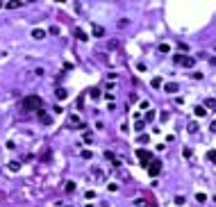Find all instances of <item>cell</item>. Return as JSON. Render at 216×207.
Here are the masks:
<instances>
[{
	"label": "cell",
	"mask_w": 216,
	"mask_h": 207,
	"mask_svg": "<svg viewBox=\"0 0 216 207\" xmlns=\"http://www.w3.org/2000/svg\"><path fill=\"white\" fill-rule=\"evenodd\" d=\"M21 107L25 109V112H32V109H36V112H39V109L43 107V100L39 98V96H27V98L21 103Z\"/></svg>",
	"instance_id": "obj_1"
},
{
	"label": "cell",
	"mask_w": 216,
	"mask_h": 207,
	"mask_svg": "<svg viewBox=\"0 0 216 207\" xmlns=\"http://www.w3.org/2000/svg\"><path fill=\"white\" fill-rule=\"evenodd\" d=\"M175 64H177V66H184V68H191L196 64V59L189 57V55H175Z\"/></svg>",
	"instance_id": "obj_2"
},
{
	"label": "cell",
	"mask_w": 216,
	"mask_h": 207,
	"mask_svg": "<svg viewBox=\"0 0 216 207\" xmlns=\"http://www.w3.org/2000/svg\"><path fill=\"white\" fill-rule=\"evenodd\" d=\"M146 168H148V175L155 178V175H159V171H162V162L159 159H153L150 164H146Z\"/></svg>",
	"instance_id": "obj_3"
},
{
	"label": "cell",
	"mask_w": 216,
	"mask_h": 207,
	"mask_svg": "<svg viewBox=\"0 0 216 207\" xmlns=\"http://www.w3.org/2000/svg\"><path fill=\"white\" fill-rule=\"evenodd\" d=\"M137 155H139V162H141V164H143V166L153 162V155H150L148 150H137Z\"/></svg>",
	"instance_id": "obj_4"
},
{
	"label": "cell",
	"mask_w": 216,
	"mask_h": 207,
	"mask_svg": "<svg viewBox=\"0 0 216 207\" xmlns=\"http://www.w3.org/2000/svg\"><path fill=\"white\" fill-rule=\"evenodd\" d=\"M177 89H180V84H177V82H166L164 84V91L166 93H175Z\"/></svg>",
	"instance_id": "obj_5"
},
{
	"label": "cell",
	"mask_w": 216,
	"mask_h": 207,
	"mask_svg": "<svg viewBox=\"0 0 216 207\" xmlns=\"http://www.w3.org/2000/svg\"><path fill=\"white\" fill-rule=\"evenodd\" d=\"M36 114L41 116V123H46V125H50V123H52V116H48L46 112H36Z\"/></svg>",
	"instance_id": "obj_6"
},
{
	"label": "cell",
	"mask_w": 216,
	"mask_h": 207,
	"mask_svg": "<svg viewBox=\"0 0 216 207\" xmlns=\"http://www.w3.org/2000/svg\"><path fill=\"white\" fill-rule=\"evenodd\" d=\"M93 36H105V27H100V25H93Z\"/></svg>",
	"instance_id": "obj_7"
},
{
	"label": "cell",
	"mask_w": 216,
	"mask_h": 207,
	"mask_svg": "<svg viewBox=\"0 0 216 207\" xmlns=\"http://www.w3.org/2000/svg\"><path fill=\"white\" fill-rule=\"evenodd\" d=\"M2 7H7V9H16V7H23V2H16V0H11V2H5Z\"/></svg>",
	"instance_id": "obj_8"
},
{
	"label": "cell",
	"mask_w": 216,
	"mask_h": 207,
	"mask_svg": "<svg viewBox=\"0 0 216 207\" xmlns=\"http://www.w3.org/2000/svg\"><path fill=\"white\" fill-rule=\"evenodd\" d=\"M68 125H77V128H82V121L75 119V116H71V119H68Z\"/></svg>",
	"instance_id": "obj_9"
},
{
	"label": "cell",
	"mask_w": 216,
	"mask_h": 207,
	"mask_svg": "<svg viewBox=\"0 0 216 207\" xmlns=\"http://www.w3.org/2000/svg\"><path fill=\"white\" fill-rule=\"evenodd\" d=\"M32 36H34V39H43V30H34Z\"/></svg>",
	"instance_id": "obj_10"
},
{
	"label": "cell",
	"mask_w": 216,
	"mask_h": 207,
	"mask_svg": "<svg viewBox=\"0 0 216 207\" xmlns=\"http://www.w3.org/2000/svg\"><path fill=\"white\" fill-rule=\"evenodd\" d=\"M75 191V184H73V182H66V193H73Z\"/></svg>",
	"instance_id": "obj_11"
},
{
	"label": "cell",
	"mask_w": 216,
	"mask_h": 207,
	"mask_svg": "<svg viewBox=\"0 0 216 207\" xmlns=\"http://www.w3.org/2000/svg\"><path fill=\"white\" fill-rule=\"evenodd\" d=\"M196 116H207V112L202 107H196Z\"/></svg>",
	"instance_id": "obj_12"
},
{
	"label": "cell",
	"mask_w": 216,
	"mask_h": 207,
	"mask_svg": "<svg viewBox=\"0 0 216 207\" xmlns=\"http://www.w3.org/2000/svg\"><path fill=\"white\" fill-rule=\"evenodd\" d=\"M196 200H198V202H205L207 196H205V193H196Z\"/></svg>",
	"instance_id": "obj_13"
},
{
	"label": "cell",
	"mask_w": 216,
	"mask_h": 207,
	"mask_svg": "<svg viewBox=\"0 0 216 207\" xmlns=\"http://www.w3.org/2000/svg\"><path fill=\"white\" fill-rule=\"evenodd\" d=\"M57 98H66V89H57Z\"/></svg>",
	"instance_id": "obj_14"
},
{
	"label": "cell",
	"mask_w": 216,
	"mask_h": 207,
	"mask_svg": "<svg viewBox=\"0 0 216 207\" xmlns=\"http://www.w3.org/2000/svg\"><path fill=\"white\" fill-rule=\"evenodd\" d=\"M75 34H77V39H82V41H84V39H87V34H84L82 30H75Z\"/></svg>",
	"instance_id": "obj_15"
},
{
	"label": "cell",
	"mask_w": 216,
	"mask_h": 207,
	"mask_svg": "<svg viewBox=\"0 0 216 207\" xmlns=\"http://www.w3.org/2000/svg\"><path fill=\"white\" fill-rule=\"evenodd\" d=\"M175 202H177V205H184V196H175Z\"/></svg>",
	"instance_id": "obj_16"
},
{
	"label": "cell",
	"mask_w": 216,
	"mask_h": 207,
	"mask_svg": "<svg viewBox=\"0 0 216 207\" xmlns=\"http://www.w3.org/2000/svg\"><path fill=\"white\" fill-rule=\"evenodd\" d=\"M159 52H168V43H162V46H159Z\"/></svg>",
	"instance_id": "obj_17"
},
{
	"label": "cell",
	"mask_w": 216,
	"mask_h": 207,
	"mask_svg": "<svg viewBox=\"0 0 216 207\" xmlns=\"http://www.w3.org/2000/svg\"><path fill=\"white\" fill-rule=\"evenodd\" d=\"M0 7H2V2H0Z\"/></svg>",
	"instance_id": "obj_18"
}]
</instances>
